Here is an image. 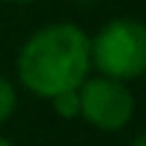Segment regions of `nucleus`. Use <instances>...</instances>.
I'll use <instances>...</instances> for the list:
<instances>
[{"label": "nucleus", "instance_id": "f257e3e1", "mask_svg": "<svg viewBox=\"0 0 146 146\" xmlns=\"http://www.w3.org/2000/svg\"><path fill=\"white\" fill-rule=\"evenodd\" d=\"M89 69V35L72 23H52L37 29L17 54L20 83L46 100L78 89L86 80Z\"/></svg>", "mask_w": 146, "mask_h": 146}, {"label": "nucleus", "instance_id": "f03ea898", "mask_svg": "<svg viewBox=\"0 0 146 146\" xmlns=\"http://www.w3.org/2000/svg\"><path fill=\"white\" fill-rule=\"evenodd\" d=\"M89 60L112 80H135L146 75V23L135 17L109 20L89 37Z\"/></svg>", "mask_w": 146, "mask_h": 146}, {"label": "nucleus", "instance_id": "7ed1b4c3", "mask_svg": "<svg viewBox=\"0 0 146 146\" xmlns=\"http://www.w3.org/2000/svg\"><path fill=\"white\" fill-rule=\"evenodd\" d=\"M78 95H80V117L89 120L95 129L117 132L135 115V98L123 80H112L100 75L83 80L78 86Z\"/></svg>", "mask_w": 146, "mask_h": 146}, {"label": "nucleus", "instance_id": "20e7f679", "mask_svg": "<svg viewBox=\"0 0 146 146\" xmlns=\"http://www.w3.org/2000/svg\"><path fill=\"white\" fill-rule=\"evenodd\" d=\"M52 103H54V112H57L60 117H75V115H80V95H78V89H69V92L54 95Z\"/></svg>", "mask_w": 146, "mask_h": 146}, {"label": "nucleus", "instance_id": "39448f33", "mask_svg": "<svg viewBox=\"0 0 146 146\" xmlns=\"http://www.w3.org/2000/svg\"><path fill=\"white\" fill-rule=\"evenodd\" d=\"M15 109H17V92L9 78L0 75V123H6L15 115Z\"/></svg>", "mask_w": 146, "mask_h": 146}, {"label": "nucleus", "instance_id": "423d86ee", "mask_svg": "<svg viewBox=\"0 0 146 146\" xmlns=\"http://www.w3.org/2000/svg\"><path fill=\"white\" fill-rule=\"evenodd\" d=\"M129 146H146V135H137V137H135Z\"/></svg>", "mask_w": 146, "mask_h": 146}, {"label": "nucleus", "instance_id": "0eeeda50", "mask_svg": "<svg viewBox=\"0 0 146 146\" xmlns=\"http://www.w3.org/2000/svg\"><path fill=\"white\" fill-rule=\"evenodd\" d=\"M6 3H35V0H6Z\"/></svg>", "mask_w": 146, "mask_h": 146}, {"label": "nucleus", "instance_id": "6e6552de", "mask_svg": "<svg viewBox=\"0 0 146 146\" xmlns=\"http://www.w3.org/2000/svg\"><path fill=\"white\" fill-rule=\"evenodd\" d=\"M0 146H15V143H9L6 137H0Z\"/></svg>", "mask_w": 146, "mask_h": 146}, {"label": "nucleus", "instance_id": "1a4fd4ad", "mask_svg": "<svg viewBox=\"0 0 146 146\" xmlns=\"http://www.w3.org/2000/svg\"><path fill=\"white\" fill-rule=\"evenodd\" d=\"M78 3H95V0H78Z\"/></svg>", "mask_w": 146, "mask_h": 146}]
</instances>
